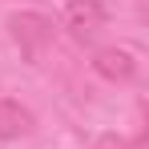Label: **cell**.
Returning a JSON list of instances; mask_svg holds the SVG:
<instances>
[{
    "label": "cell",
    "instance_id": "6da1fadb",
    "mask_svg": "<svg viewBox=\"0 0 149 149\" xmlns=\"http://www.w3.org/2000/svg\"><path fill=\"white\" fill-rule=\"evenodd\" d=\"M8 32H12V40L20 45V52L36 65V61L45 56V49L52 45V32H56V28H52V20L40 16V12H12V16H8Z\"/></svg>",
    "mask_w": 149,
    "mask_h": 149
},
{
    "label": "cell",
    "instance_id": "7a4b0ae2",
    "mask_svg": "<svg viewBox=\"0 0 149 149\" xmlns=\"http://www.w3.org/2000/svg\"><path fill=\"white\" fill-rule=\"evenodd\" d=\"M65 28H69V36H73L77 45L93 40L101 28H105V8H101V0H69V8H65Z\"/></svg>",
    "mask_w": 149,
    "mask_h": 149
},
{
    "label": "cell",
    "instance_id": "3957f363",
    "mask_svg": "<svg viewBox=\"0 0 149 149\" xmlns=\"http://www.w3.org/2000/svg\"><path fill=\"white\" fill-rule=\"evenodd\" d=\"M93 73L105 77V81H133V73H137V61L129 56L125 49H101L97 56H93Z\"/></svg>",
    "mask_w": 149,
    "mask_h": 149
},
{
    "label": "cell",
    "instance_id": "277c9868",
    "mask_svg": "<svg viewBox=\"0 0 149 149\" xmlns=\"http://www.w3.org/2000/svg\"><path fill=\"white\" fill-rule=\"evenodd\" d=\"M32 133V113H28L20 101H0V141H16V137H24Z\"/></svg>",
    "mask_w": 149,
    "mask_h": 149
},
{
    "label": "cell",
    "instance_id": "5b68a950",
    "mask_svg": "<svg viewBox=\"0 0 149 149\" xmlns=\"http://www.w3.org/2000/svg\"><path fill=\"white\" fill-rule=\"evenodd\" d=\"M89 149H121V137H117V133H105V137H97Z\"/></svg>",
    "mask_w": 149,
    "mask_h": 149
},
{
    "label": "cell",
    "instance_id": "8992f818",
    "mask_svg": "<svg viewBox=\"0 0 149 149\" xmlns=\"http://www.w3.org/2000/svg\"><path fill=\"white\" fill-rule=\"evenodd\" d=\"M121 149H145V133H141V137H137L133 145H121Z\"/></svg>",
    "mask_w": 149,
    "mask_h": 149
}]
</instances>
